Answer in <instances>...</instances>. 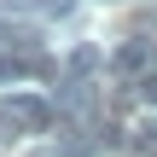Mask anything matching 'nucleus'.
Wrapping results in <instances>:
<instances>
[{
    "label": "nucleus",
    "mask_w": 157,
    "mask_h": 157,
    "mask_svg": "<svg viewBox=\"0 0 157 157\" xmlns=\"http://www.w3.org/2000/svg\"><path fill=\"white\" fill-rule=\"evenodd\" d=\"M105 64H111V76H122V82H140V76L151 70V41H122V47H117Z\"/></svg>",
    "instance_id": "f03ea898"
},
{
    "label": "nucleus",
    "mask_w": 157,
    "mask_h": 157,
    "mask_svg": "<svg viewBox=\"0 0 157 157\" xmlns=\"http://www.w3.org/2000/svg\"><path fill=\"white\" fill-rule=\"evenodd\" d=\"M52 64L41 52H0V82H29V76H47Z\"/></svg>",
    "instance_id": "7ed1b4c3"
},
{
    "label": "nucleus",
    "mask_w": 157,
    "mask_h": 157,
    "mask_svg": "<svg viewBox=\"0 0 157 157\" xmlns=\"http://www.w3.org/2000/svg\"><path fill=\"white\" fill-rule=\"evenodd\" d=\"M134 87H140V99H146V105H157V70H146Z\"/></svg>",
    "instance_id": "423d86ee"
},
{
    "label": "nucleus",
    "mask_w": 157,
    "mask_h": 157,
    "mask_svg": "<svg viewBox=\"0 0 157 157\" xmlns=\"http://www.w3.org/2000/svg\"><path fill=\"white\" fill-rule=\"evenodd\" d=\"M134 146H140V151H157V117H146V122H140V134H134Z\"/></svg>",
    "instance_id": "39448f33"
},
{
    "label": "nucleus",
    "mask_w": 157,
    "mask_h": 157,
    "mask_svg": "<svg viewBox=\"0 0 157 157\" xmlns=\"http://www.w3.org/2000/svg\"><path fill=\"white\" fill-rule=\"evenodd\" d=\"M99 64H105V52H99L93 41H82V47H70V76H76V82H87V76H93Z\"/></svg>",
    "instance_id": "20e7f679"
},
{
    "label": "nucleus",
    "mask_w": 157,
    "mask_h": 157,
    "mask_svg": "<svg viewBox=\"0 0 157 157\" xmlns=\"http://www.w3.org/2000/svg\"><path fill=\"white\" fill-rule=\"evenodd\" d=\"M0 117H6L17 134H41V128H52V105H47L41 93H12V99L0 105Z\"/></svg>",
    "instance_id": "f257e3e1"
}]
</instances>
